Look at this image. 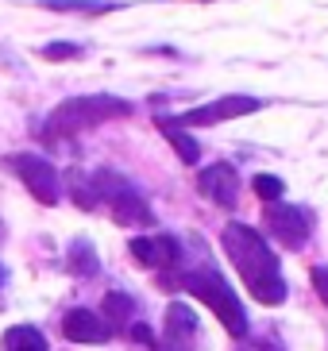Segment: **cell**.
I'll return each mask as SVG.
<instances>
[{"mask_svg":"<svg viewBox=\"0 0 328 351\" xmlns=\"http://www.w3.org/2000/svg\"><path fill=\"white\" fill-rule=\"evenodd\" d=\"M220 239H224L228 258L236 263L239 278L247 282V289H251V298H255L259 305H282V301H286V293H290L286 278H282V270H278L274 251L263 243V236H259L255 228L228 224Z\"/></svg>","mask_w":328,"mask_h":351,"instance_id":"cell-1","label":"cell"},{"mask_svg":"<svg viewBox=\"0 0 328 351\" xmlns=\"http://www.w3.org/2000/svg\"><path fill=\"white\" fill-rule=\"evenodd\" d=\"M120 116H132V101H120L113 93H89V97H73V101L58 104L47 120V135H73L85 132V128H97L104 120H120Z\"/></svg>","mask_w":328,"mask_h":351,"instance_id":"cell-2","label":"cell"},{"mask_svg":"<svg viewBox=\"0 0 328 351\" xmlns=\"http://www.w3.org/2000/svg\"><path fill=\"white\" fill-rule=\"evenodd\" d=\"M185 289H189L201 305H209V309L216 313V320H220L236 340H247V313H244V305H239V298L232 293V286H228L216 270H197V274H189V278H185Z\"/></svg>","mask_w":328,"mask_h":351,"instance_id":"cell-3","label":"cell"},{"mask_svg":"<svg viewBox=\"0 0 328 351\" xmlns=\"http://www.w3.org/2000/svg\"><path fill=\"white\" fill-rule=\"evenodd\" d=\"M89 178H93V189H97V201H104V205L113 208L120 224H154L151 205L135 193V186L128 178L113 174V170H97Z\"/></svg>","mask_w":328,"mask_h":351,"instance_id":"cell-4","label":"cell"},{"mask_svg":"<svg viewBox=\"0 0 328 351\" xmlns=\"http://www.w3.org/2000/svg\"><path fill=\"white\" fill-rule=\"evenodd\" d=\"M263 108V101L259 97H247V93H228V97H216V101L209 104H197V108H189L185 116H178L174 124L178 128H213V124H224V120H239V116L247 112H259Z\"/></svg>","mask_w":328,"mask_h":351,"instance_id":"cell-5","label":"cell"},{"mask_svg":"<svg viewBox=\"0 0 328 351\" xmlns=\"http://www.w3.org/2000/svg\"><path fill=\"white\" fill-rule=\"evenodd\" d=\"M12 166H16L20 182L27 186V193L35 201H43V205H58L62 201V174L43 155H16Z\"/></svg>","mask_w":328,"mask_h":351,"instance_id":"cell-6","label":"cell"},{"mask_svg":"<svg viewBox=\"0 0 328 351\" xmlns=\"http://www.w3.org/2000/svg\"><path fill=\"white\" fill-rule=\"evenodd\" d=\"M267 228L282 247L298 251L313 232V217L301 205H267Z\"/></svg>","mask_w":328,"mask_h":351,"instance_id":"cell-7","label":"cell"},{"mask_svg":"<svg viewBox=\"0 0 328 351\" xmlns=\"http://www.w3.org/2000/svg\"><path fill=\"white\" fill-rule=\"evenodd\" d=\"M197 189H201V197H209V201L220 205V208H236V201H239V178L228 162L205 166V170L197 174Z\"/></svg>","mask_w":328,"mask_h":351,"instance_id":"cell-8","label":"cell"},{"mask_svg":"<svg viewBox=\"0 0 328 351\" xmlns=\"http://www.w3.org/2000/svg\"><path fill=\"white\" fill-rule=\"evenodd\" d=\"M128 247L147 270H159V274L178 267V258H182V243L174 236H135Z\"/></svg>","mask_w":328,"mask_h":351,"instance_id":"cell-9","label":"cell"},{"mask_svg":"<svg viewBox=\"0 0 328 351\" xmlns=\"http://www.w3.org/2000/svg\"><path fill=\"white\" fill-rule=\"evenodd\" d=\"M163 340L174 351H189L197 343V317H194V309H189L185 301H170V305H166Z\"/></svg>","mask_w":328,"mask_h":351,"instance_id":"cell-10","label":"cell"},{"mask_svg":"<svg viewBox=\"0 0 328 351\" xmlns=\"http://www.w3.org/2000/svg\"><path fill=\"white\" fill-rule=\"evenodd\" d=\"M62 332H66V340H73V343H104L108 340L104 317H97V313L85 309V305H78V309H70L62 317Z\"/></svg>","mask_w":328,"mask_h":351,"instance_id":"cell-11","label":"cell"},{"mask_svg":"<svg viewBox=\"0 0 328 351\" xmlns=\"http://www.w3.org/2000/svg\"><path fill=\"white\" fill-rule=\"evenodd\" d=\"M154 124H159V132L174 143V151H178L182 162H197V158H201V147H197V139L185 132V128H178L174 120H166V116H163V120H154Z\"/></svg>","mask_w":328,"mask_h":351,"instance_id":"cell-12","label":"cell"},{"mask_svg":"<svg viewBox=\"0 0 328 351\" xmlns=\"http://www.w3.org/2000/svg\"><path fill=\"white\" fill-rule=\"evenodd\" d=\"M132 317H135V301L128 298V293H120V289H113V293L104 298V324L116 328V332H124Z\"/></svg>","mask_w":328,"mask_h":351,"instance_id":"cell-13","label":"cell"},{"mask_svg":"<svg viewBox=\"0 0 328 351\" xmlns=\"http://www.w3.org/2000/svg\"><path fill=\"white\" fill-rule=\"evenodd\" d=\"M66 267H70L73 274L89 278V274H101V258L93 255V247L85 243V239H73L70 251H66Z\"/></svg>","mask_w":328,"mask_h":351,"instance_id":"cell-14","label":"cell"},{"mask_svg":"<svg viewBox=\"0 0 328 351\" xmlns=\"http://www.w3.org/2000/svg\"><path fill=\"white\" fill-rule=\"evenodd\" d=\"M4 351H47V340H43L39 328L16 324V328L4 332Z\"/></svg>","mask_w":328,"mask_h":351,"instance_id":"cell-15","label":"cell"},{"mask_svg":"<svg viewBox=\"0 0 328 351\" xmlns=\"http://www.w3.org/2000/svg\"><path fill=\"white\" fill-rule=\"evenodd\" d=\"M66 189H70V197H73L82 208H97V205H101V201H97V189H93V178L78 174V170L66 178Z\"/></svg>","mask_w":328,"mask_h":351,"instance_id":"cell-16","label":"cell"},{"mask_svg":"<svg viewBox=\"0 0 328 351\" xmlns=\"http://www.w3.org/2000/svg\"><path fill=\"white\" fill-rule=\"evenodd\" d=\"M43 8L54 12H113V0H39Z\"/></svg>","mask_w":328,"mask_h":351,"instance_id":"cell-17","label":"cell"},{"mask_svg":"<svg viewBox=\"0 0 328 351\" xmlns=\"http://www.w3.org/2000/svg\"><path fill=\"white\" fill-rule=\"evenodd\" d=\"M251 189H255L267 205H278V201H282V193H286V182H282V178H274V174H255V178H251Z\"/></svg>","mask_w":328,"mask_h":351,"instance_id":"cell-18","label":"cell"},{"mask_svg":"<svg viewBox=\"0 0 328 351\" xmlns=\"http://www.w3.org/2000/svg\"><path fill=\"white\" fill-rule=\"evenodd\" d=\"M82 47L78 43H47L43 47V58H51V62H66V58H78Z\"/></svg>","mask_w":328,"mask_h":351,"instance_id":"cell-19","label":"cell"},{"mask_svg":"<svg viewBox=\"0 0 328 351\" xmlns=\"http://www.w3.org/2000/svg\"><path fill=\"white\" fill-rule=\"evenodd\" d=\"M309 282H313V289H317V298L328 305V267H313L309 270Z\"/></svg>","mask_w":328,"mask_h":351,"instance_id":"cell-20","label":"cell"},{"mask_svg":"<svg viewBox=\"0 0 328 351\" xmlns=\"http://www.w3.org/2000/svg\"><path fill=\"white\" fill-rule=\"evenodd\" d=\"M132 340L135 343H154V332L147 324H132Z\"/></svg>","mask_w":328,"mask_h":351,"instance_id":"cell-21","label":"cell"},{"mask_svg":"<svg viewBox=\"0 0 328 351\" xmlns=\"http://www.w3.org/2000/svg\"><path fill=\"white\" fill-rule=\"evenodd\" d=\"M244 351H278L270 340H251V343H244Z\"/></svg>","mask_w":328,"mask_h":351,"instance_id":"cell-22","label":"cell"},{"mask_svg":"<svg viewBox=\"0 0 328 351\" xmlns=\"http://www.w3.org/2000/svg\"><path fill=\"white\" fill-rule=\"evenodd\" d=\"M0 282H4V267H0Z\"/></svg>","mask_w":328,"mask_h":351,"instance_id":"cell-23","label":"cell"}]
</instances>
